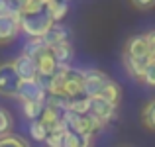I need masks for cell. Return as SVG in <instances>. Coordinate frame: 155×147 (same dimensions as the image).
<instances>
[{"mask_svg": "<svg viewBox=\"0 0 155 147\" xmlns=\"http://www.w3.org/2000/svg\"><path fill=\"white\" fill-rule=\"evenodd\" d=\"M53 18L47 12V8L39 14H30V16H22V24L20 30L28 35V38H43L47 31L53 28Z\"/></svg>", "mask_w": 155, "mask_h": 147, "instance_id": "cell-1", "label": "cell"}, {"mask_svg": "<svg viewBox=\"0 0 155 147\" xmlns=\"http://www.w3.org/2000/svg\"><path fill=\"white\" fill-rule=\"evenodd\" d=\"M20 84H22V79L14 67V61L0 65V94L6 98H16Z\"/></svg>", "mask_w": 155, "mask_h": 147, "instance_id": "cell-2", "label": "cell"}, {"mask_svg": "<svg viewBox=\"0 0 155 147\" xmlns=\"http://www.w3.org/2000/svg\"><path fill=\"white\" fill-rule=\"evenodd\" d=\"M83 77H84V96L88 98H98L102 94L104 87L112 80L106 73L98 71V69H83Z\"/></svg>", "mask_w": 155, "mask_h": 147, "instance_id": "cell-3", "label": "cell"}, {"mask_svg": "<svg viewBox=\"0 0 155 147\" xmlns=\"http://www.w3.org/2000/svg\"><path fill=\"white\" fill-rule=\"evenodd\" d=\"M20 24H22V14L14 12V14H0V45L14 41L18 38Z\"/></svg>", "mask_w": 155, "mask_h": 147, "instance_id": "cell-4", "label": "cell"}, {"mask_svg": "<svg viewBox=\"0 0 155 147\" xmlns=\"http://www.w3.org/2000/svg\"><path fill=\"white\" fill-rule=\"evenodd\" d=\"M16 98H18L20 102H45L47 92L39 87L38 80H22Z\"/></svg>", "mask_w": 155, "mask_h": 147, "instance_id": "cell-5", "label": "cell"}, {"mask_svg": "<svg viewBox=\"0 0 155 147\" xmlns=\"http://www.w3.org/2000/svg\"><path fill=\"white\" fill-rule=\"evenodd\" d=\"M126 55L136 57V59H155L151 55V49H149L145 35H132L126 43Z\"/></svg>", "mask_w": 155, "mask_h": 147, "instance_id": "cell-6", "label": "cell"}, {"mask_svg": "<svg viewBox=\"0 0 155 147\" xmlns=\"http://www.w3.org/2000/svg\"><path fill=\"white\" fill-rule=\"evenodd\" d=\"M14 67H16V71H18L22 80H35L38 79V63L31 57L24 55V53L18 55L14 59Z\"/></svg>", "mask_w": 155, "mask_h": 147, "instance_id": "cell-7", "label": "cell"}, {"mask_svg": "<svg viewBox=\"0 0 155 147\" xmlns=\"http://www.w3.org/2000/svg\"><path fill=\"white\" fill-rule=\"evenodd\" d=\"M116 110H118V104H112V102L104 100V98H92L91 114L96 116L98 120H102L104 124H108L110 120L116 118Z\"/></svg>", "mask_w": 155, "mask_h": 147, "instance_id": "cell-8", "label": "cell"}, {"mask_svg": "<svg viewBox=\"0 0 155 147\" xmlns=\"http://www.w3.org/2000/svg\"><path fill=\"white\" fill-rule=\"evenodd\" d=\"M69 38H71V31H69L67 26H63V24H53V28L49 31H47L45 35H43V41H45V45L53 49L55 45H61V43H67Z\"/></svg>", "mask_w": 155, "mask_h": 147, "instance_id": "cell-9", "label": "cell"}, {"mask_svg": "<svg viewBox=\"0 0 155 147\" xmlns=\"http://www.w3.org/2000/svg\"><path fill=\"white\" fill-rule=\"evenodd\" d=\"M153 59H136V57H128L124 55V65H126V71L132 79L136 80H143V73L147 69V65L151 63Z\"/></svg>", "mask_w": 155, "mask_h": 147, "instance_id": "cell-10", "label": "cell"}, {"mask_svg": "<svg viewBox=\"0 0 155 147\" xmlns=\"http://www.w3.org/2000/svg\"><path fill=\"white\" fill-rule=\"evenodd\" d=\"M35 63H38V75H49V77H53L55 71H57V67H59V63H57V59L53 57L51 49H45V51L35 59Z\"/></svg>", "mask_w": 155, "mask_h": 147, "instance_id": "cell-11", "label": "cell"}, {"mask_svg": "<svg viewBox=\"0 0 155 147\" xmlns=\"http://www.w3.org/2000/svg\"><path fill=\"white\" fill-rule=\"evenodd\" d=\"M51 51H53V57L57 59L59 65H71V61L75 59V49H73L71 41L61 43V45H55Z\"/></svg>", "mask_w": 155, "mask_h": 147, "instance_id": "cell-12", "label": "cell"}, {"mask_svg": "<svg viewBox=\"0 0 155 147\" xmlns=\"http://www.w3.org/2000/svg\"><path fill=\"white\" fill-rule=\"evenodd\" d=\"M45 49H49V47L45 45V41H43L41 38H28V41L24 43L22 53L28 55V57H31V59H38Z\"/></svg>", "mask_w": 155, "mask_h": 147, "instance_id": "cell-13", "label": "cell"}, {"mask_svg": "<svg viewBox=\"0 0 155 147\" xmlns=\"http://www.w3.org/2000/svg\"><path fill=\"white\" fill-rule=\"evenodd\" d=\"M91 145H92V136L77 133L71 129L65 133V147H91Z\"/></svg>", "mask_w": 155, "mask_h": 147, "instance_id": "cell-14", "label": "cell"}, {"mask_svg": "<svg viewBox=\"0 0 155 147\" xmlns=\"http://www.w3.org/2000/svg\"><path fill=\"white\" fill-rule=\"evenodd\" d=\"M61 120H63V112H59V110H55V108H49V106H45L41 118H39V122L49 129V133L53 132V128H55Z\"/></svg>", "mask_w": 155, "mask_h": 147, "instance_id": "cell-15", "label": "cell"}, {"mask_svg": "<svg viewBox=\"0 0 155 147\" xmlns=\"http://www.w3.org/2000/svg\"><path fill=\"white\" fill-rule=\"evenodd\" d=\"M45 110V102H22V112L28 120H39Z\"/></svg>", "mask_w": 155, "mask_h": 147, "instance_id": "cell-16", "label": "cell"}, {"mask_svg": "<svg viewBox=\"0 0 155 147\" xmlns=\"http://www.w3.org/2000/svg\"><path fill=\"white\" fill-rule=\"evenodd\" d=\"M47 12L51 14L53 22L61 24V22H63V18L67 16V12H69V2H63V0H53L49 6H47Z\"/></svg>", "mask_w": 155, "mask_h": 147, "instance_id": "cell-17", "label": "cell"}, {"mask_svg": "<svg viewBox=\"0 0 155 147\" xmlns=\"http://www.w3.org/2000/svg\"><path fill=\"white\" fill-rule=\"evenodd\" d=\"M91 106H92V98L88 96H79V98H73L71 104H69V110L75 114H81V116H84V114H91Z\"/></svg>", "mask_w": 155, "mask_h": 147, "instance_id": "cell-18", "label": "cell"}, {"mask_svg": "<svg viewBox=\"0 0 155 147\" xmlns=\"http://www.w3.org/2000/svg\"><path fill=\"white\" fill-rule=\"evenodd\" d=\"M120 96H122V90H120V87H118V84L114 83V80H110V83L104 87L102 94H100L98 98H104V100L112 102V104H118V102H120Z\"/></svg>", "mask_w": 155, "mask_h": 147, "instance_id": "cell-19", "label": "cell"}, {"mask_svg": "<svg viewBox=\"0 0 155 147\" xmlns=\"http://www.w3.org/2000/svg\"><path fill=\"white\" fill-rule=\"evenodd\" d=\"M69 104H71V98H67V96H57V94H47V100H45V106L55 108V110H59V112H67V110H69Z\"/></svg>", "mask_w": 155, "mask_h": 147, "instance_id": "cell-20", "label": "cell"}, {"mask_svg": "<svg viewBox=\"0 0 155 147\" xmlns=\"http://www.w3.org/2000/svg\"><path fill=\"white\" fill-rule=\"evenodd\" d=\"M30 136H31L34 141H45L47 136H49V129H47L39 120H34L30 124Z\"/></svg>", "mask_w": 155, "mask_h": 147, "instance_id": "cell-21", "label": "cell"}, {"mask_svg": "<svg viewBox=\"0 0 155 147\" xmlns=\"http://www.w3.org/2000/svg\"><path fill=\"white\" fill-rule=\"evenodd\" d=\"M141 120H143L145 128L155 129V98H153V100H149L147 104H145L143 112H141Z\"/></svg>", "mask_w": 155, "mask_h": 147, "instance_id": "cell-22", "label": "cell"}, {"mask_svg": "<svg viewBox=\"0 0 155 147\" xmlns=\"http://www.w3.org/2000/svg\"><path fill=\"white\" fill-rule=\"evenodd\" d=\"M14 126V120H12V114L8 112L6 108H0V137L2 136H8Z\"/></svg>", "mask_w": 155, "mask_h": 147, "instance_id": "cell-23", "label": "cell"}, {"mask_svg": "<svg viewBox=\"0 0 155 147\" xmlns=\"http://www.w3.org/2000/svg\"><path fill=\"white\" fill-rule=\"evenodd\" d=\"M0 147H28V143L20 136H12V133H8V136L0 137Z\"/></svg>", "mask_w": 155, "mask_h": 147, "instance_id": "cell-24", "label": "cell"}, {"mask_svg": "<svg viewBox=\"0 0 155 147\" xmlns=\"http://www.w3.org/2000/svg\"><path fill=\"white\" fill-rule=\"evenodd\" d=\"M47 147H65V133H49L45 139Z\"/></svg>", "mask_w": 155, "mask_h": 147, "instance_id": "cell-25", "label": "cell"}, {"mask_svg": "<svg viewBox=\"0 0 155 147\" xmlns=\"http://www.w3.org/2000/svg\"><path fill=\"white\" fill-rule=\"evenodd\" d=\"M141 83H145L147 87H155V59L147 65V69H145V73H143V80H141Z\"/></svg>", "mask_w": 155, "mask_h": 147, "instance_id": "cell-26", "label": "cell"}, {"mask_svg": "<svg viewBox=\"0 0 155 147\" xmlns=\"http://www.w3.org/2000/svg\"><path fill=\"white\" fill-rule=\"evenodd\" d=\"M130 2H132L134 8H137V10H151L155 6V0H130Z\"/></svg>", "mask_w": 155, "mask_h": 147, "instance_id": "cell-27", "label": "cell"}, {"mask_svg": "<svg viewBox=\"0 0 155 147\" xmlns=\"http://www.w3.org/2000/svg\"><path fill=\"white\" fill-rule=\"evenodd\" d=\"M0 14H14V6L8 0H0Z\"/></svg>", "mask_w": 155, "mask_h": 147, "instance_id": "cell-28", "label": "cell"}, {"mask_svg": "<svg viewBox=\"0 0 155 147\" xmlns=\"http://www.w3.org/2000/svg\"><path fill=\"white\" fill-rule=\"evenodd\" d=\"M145 38H147L149 49H151V55L155 57V30H151V31H147V34H145Z\"/></svg>", "mask_w": 155, "mask_h": 147, "instance_id": "cell-29", "label": "cell"}, {"mask_svg": "<svg viewBox=\"0 0 155 147\" xmlns=\"http://www.w3.org/2000/svg\"><path fill=\"white\" fill-rule=\"evenodd\" d=\"M63 2H69V0H63Z\"/></svg>", "mask_w": 155, "mask_h": 147, "instance_id": "cell-30", "label": "cell"}]
</instances>
